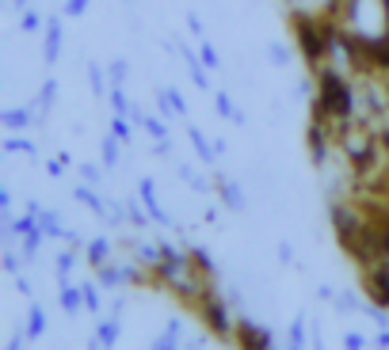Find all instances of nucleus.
Wrapping results in <instances>:
<instances>
[{"label":"nucleus","instance_id":"nucleus-1","mask_svg":"<svg viewBox=\"0 0 389 350\" xmlns=\"http://www.w3.org/2000/svg\"><path fill=\"white\" fill-rule=\"evenodd\" d=\"M366 285H370L374 301L381 309H389V263H374V270L366 274Z\"/></svg>","mask_w":389,"mask_h":350},{"label":"nucleus","instance_id":"nucleus-2","mask_svg":"<svg viewBox=\"0 0 389 350\" xmlns=\"http://www.w3.org/2000/svg\"><path fill=\"white\" fill-rule=\"evenodd\" d=\"M237 339H240V347H244V350H271V347H275L271 335H267L264 327L249 324V320H244V324L237 327Z\"/></svg>","mask_w":389,"mask_h":350},{"label":"nucleus","instance_id":"nucleus-3","mask_svg":"<svg viewBox=\"0 0 389 350\" xmlns=\"http://www.w3.org/2000/svg\"><path fill=\"white\" fill-rule=\"evenodd\" d=\"M207 320H210V327H214L218 335H233L229 312H225V305L218 301V297H210V301H207Z\"/></svg>","mask_w":389,"mask_h":350},{"label":"nucleus","instance_id":"nucleus-4","mask_svg":"<svg viewBox=\"0 0 389 350\" xmlns=\"http://www.w3.org/2000/svg\"><path fill=\"white\" fill-rule=\"evenodd\" d=\"M107 255H111L107 240H92V248H88V263H92V267H103V263H107Z\"/></svg>","mask_w":389,"mask_h":350},{"label":"nucleus","instance_id":"nucleus-5","mask_svg":"<svg viewBox=\"0 0 389 350\" xmlns=\"http://www.w3.org/2000/svg\"><path fill=\"white\" fill-rule=\"evenodd\" d=\"M42 327H46V312H42L39 305H31V316H27V335H31V339H39Z\"/></svg>","mask_w":389,"mask_h":350},{"label":"nucleus","instance_id":"nucleus-6","mask_svg":"<svg viewBox=\"0 0 389 350\" xmlns=\"http://www.w3.org/2000/svg\"><path fill=\"white\" fill-rule=\"evenodd\" d=\"M61 305H65V312H76L84 305V289H69L65 285V289H61Z\"/></svg>","mask_w":389,"mask_h":350},{"label":"nucleus","instance_id":"nucleus-7","mask_svg":"<svg viewBox=\"0 0 389 350\" xmlns=\"http://www.w3.org/2000/svg\"><path fill=\"white\" fill-rule=\"evenodd\" d=\"M96 339H100L103 350H111V347H115V339H118V324H115V320H107V324L100 327V335H96Z\"/></svg>","mask_w":389,"mask_h":350},{"label":"nucleus","instance_id":"nucleus-8","mask_svg":"<svg viewBox=\"0 0 389 350\" xmlns=\"http://www.w3.org/2000/svg\"><path fill=\"white\" fill-rule=\"evenodd\" d=\"M176 335H180V320H168V331L160 342H153V350H176Z\"/></svg>","mask_w":389,"mask_h":350},{"label":"nucleus","instance_id":"nucleus-9","mask_svg":"<svg viewBox=\"0 0 389 350\" xmlns=\"http://www.w3.org/2000/svg\"><path fill=\"white\" fill-rule=\"evenodd\" d=\"M141 198H145V206H149V213H153V217H157V221H168V217H165V210L157 206V195H153V187H149V183H141Z\"/></svg>","mask_w":389,"mask_h":350},{"label":"nucleus","instance_id":"nucleus-10","mask_svg":"<svg viewBox=\"0 0 389 350\" xmlns=\"http://www.w3.org/2000/svg\"><path fill=\"white\" fill-rule=\"evenodd\" d=\"M302 331H306V320H294V327H290V350H302Z\"/></svg>","mask_w":389,"mask_h":350},{"label":"nucleus","instance_id":"nucleus-11","mask_svg":"<svg viewBox=\"0 0 389 350\" xmlns=\"http://www.w3.org/2000/svg\"><path fill=\"white\" fill-rule=\"evenodd\" d=\"M100 278H103V285H118L126 274H118V267H107V263H103V267H100Z\"/></svg>","mask_w":389,"mask_h":350},{"label":"nucleus","instance_id":"nucleus-12","mask_svg":"<svg viewBox=\"0 0 389 350\" xmlns=\"http://www.w3.org/2000/svg\"><path fill=\"white\" fill-rule=\"evenodd\" d=\"M84 305H88L92 312H100V289H96V285H84Z\"/></svg>","mask_w":389,"mask_h":350},{"label":"nucleus","instance_id":"nucleus-13","mask_svg":"<svg viewBox=\"0 0 389 350\" xmlns=\"http://www.w3.org/2000/svg\"><path fill=\"white\" fill-rule=\"evenodd\" d=\"M42 232H50V237H58V232H61V225L50 217V213H42Z\"/></svg>","mask_w":389,"mask_h":350},{"label":"nucleus","instance_id":"nucleus-14","mask_svg":"<svg viewBox=\"0 0 389 350\" xmlns=\"http://www.w3.org/2000/svg\"><path fill=\"white\" fill-rule=\"evenodd\" d=\"M69 267H73V252H61L58 255V274H69Z\"/></svg>","mask_w":389,"mask_h":350},{"label":"nucleus","instance_id":"nucleus-15","mask_svg":"<svg viewBox=\"0 0 389 350\" xmlns=\"http://www.w3.org/2000/svg\"><path fill=\"white\" fill-rule=\"evenodd\" d=\"M344 347H348V350H363V339H359V335H348V339H344Z\"/></svg>","mask_w":389,"mask_h":350},{"label":"nucleus","instance_id":"nucleus-16","mask_svg":"<svg viewBox=\"0 0 389 350\" xmlns=\"http://www.w3.org/2000/svg\"><path fill=\"white\" fill-rule=\"evenodd\" d=\"M4 267H8L12 274H19V259H16V255H8V259H4Z\"/></svg>","mask_w":389,"mask_h":350},{"label":"nucleus","instance_id":"nucleus-17","mask_svg":"<svg viewBox=\"0 0 389 350\" xmlns=\"http://www.w3.org/2000/svg\"><path fill=\"white\" fill-rule=\"evenodd\" d=\"M225 198H229V206H240V195L233 187H225Z\"/></svg>","mask_w":389,"mask_h":350},{"label":"nucleus","instance_id":"nucleus-18","mask_svg":"<svg viewBox=\"0 0 389 350\" xmlns=\"http://www.w3.org/2000/svg\"><path fill=\"white\" fill-rule=\"evenodd\" d=\"M187 350H202V342H191V347Z\"/></svg>","mask_w":389,"mask_h":350},{"label":"nucleus","instance_id":"nucleus-19","mask_svg":"<svg viewBox=\"0 0 389 350\" xmlns=\"http://www.w3.org/2000/svg\"><path fill=\"white\" fill-rule=\"evenodd\" d=\"M271 350H275V347H271Z\"/></svg>","mask_w":389,"mask_h":350}]
</instances>
